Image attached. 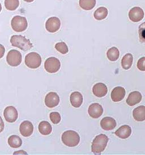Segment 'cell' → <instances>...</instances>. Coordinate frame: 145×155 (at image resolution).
Segmentation results:
<instances>
[{
    "mask_svg": "<svg viewBox=\"0 0 145 155\" xmlns=\"http://www.w3.org/2000/svg\"><path fill=\"white\" fill-rule=\"evenodd\" d=\"M140 40L142 43H145V22L140 24L138 28Z\"/></svg>",
    "mask_w": 145,
    "mask_h": 155,
    "instance_id": "30",
    "label": "cell"
},
{
    "mask_svg": "<svg viewBox=\"0 0 145 155\" xmlns=\"http://www.w3.org/2000/svg\"><path fill=\"white\" fill-rule=\"evenodd\" d=\"M10 43L12 46L24 51L30 50L33 45L31 41L22 35H15L11 37Z\"/></svg>",
    "mask_w": 145,
    "mask_h": 155,
    "instance_id": "2",
    "label": "cell"
},
{
    "mask_svg": "<svg viewBox=\"0 0 145 155\" xmlns=\"http://www.w3.org/2000/svg\"><path fill=\"white\" fill-rule=\"evenodd\" d=\"M70 100L72 106L76 108H78L82 104L83 98L81 93L78 91H74L71 94Z\"/></svg>",
    "mask_w": 145,
    "mask_h": 155,
    "instance_id": "19",
    "label": "cell"
},
{
    "mask_svg": "<svg viewBox=\"0 0 145 155\" xmlns=\"http://www.w3.org/2000/svg\"><path fill=\"white\" fill-rule=\"evenodd\" d=\"M4 116L5 120L8 122L14 123L18 119V111L13 106H9L6 107L4 110Z\"/></svg>",
    "mask_w": 145,
    "mask_h": 155,
    "instance_id": "9",
    "label": "cell"
},
{
    "mask_svg": "<svg viewBox=\"0 0 145 155\" xmlns=\"http://www.w3.org/2000/svg\"><path fill=\"white\" fill-rule=\"evenodd\" d=\"M61 140L65 146L69 147L77 146L80 141V137L77 132L69 130L63 132L61 137Z\"/></svg>",
    "mask_w": 145,
    "mask_h": 155,
    "instance_id": "3",
    "label": "cell"
},
{
    "mask_svg": "<svg viewBox=\"0 0 145 155\" xmlns=\"http://www.w3.org/2000/svg\"><path fill=\"white\" fill-rule=\"evenodd\" d=\"M5 52V48L4 46L0 44V59L4 57Z\"/></svg>",
    "mask_w": 145,
    "mask_h": 155,
    "instance_id": "32",
    "label": "cell"
},
{
    "mask_svg": "<svg viewBox=\"0 0 145 155\" xmlns=\"http://www.w3.org/2000/svg\"><path fill=\"white\" fill-rule=\"evenodd\" d=\"M88 113L91 118H99L103 113V109L99 104L94 103L90 105L89 107Z\"/></svg>",
    "mask_w": 145,
    "mask_h": 155,
    "instance_id": "12",
    "label": "cell"
},
{
    "mask_svg": "<svg viewBox=\"0 0 145 155\" xmlns=\"http://www.w3.org/2000/svg\"><path fill=\"white\" fill-rule=\"evenodd\" d=\"M117 124L116 120L113 118L107 117L102 119L100 121V126L105 131L112 130L116 127Z\"/></svg>",
    "mask_w": 145,
    "mask_h": 155,
    "instance_id": "15",
    "label": "cell"
},
{
    "mask_svg": "<svg viewBox=\"0 0 145 155\" xmlns=\"http://www.w3.org/2000/svg\"><path fill=\"white\" fill-rule=\"evenodd\" d=\"M145 17V13L140 7H134L129 12V18L133 22H138Z\"/></svg>",
    "mask_w": 145,
    "mask_h": 155,
    "instance_id": "10",
    "label": "cell"
},
{
    "mask_svg": "<svg viewBox=\"0 0 145 155\" xmlns=\"http://www.w3.org/2000/svg\"><path fill=\"white\" fill-rule=\"evenodd\" d=\"M142 96L140 92L134 91L130 93L127 99V104L130 106H133L140 102Z\"/></svg>",
    "mask_w": 145,
    "mask_h": 155,
    "instance_id": "17",
    "label": "cell"
},
{
    "mask_svg": "<svg viewBox=\"0 0 145 155\" xmlns=\"http://www.w3.org/2000/svg\"><path fill=\"white\" fill-rule=\"evenodd\" d=\"M133 61V57L131 54H127L122 58L121 60L122 67L125 70H127L131 68Z\"/></svg>",
    "mask_w": 145,
    "mask_h": 155,
    "instance_id": "24",
    "label": "cell"
},
{
    "mask_svg": "<svg viewBox=\"0 0 145 155\" xmlns=\"http://www.w3.org/2000/svg\"><path fill=\"white\" fill-rule=\"evenodd\" d=\"M61 67V63L58 59L54 57H50L45 60L44 68L47 72L56 73Z\"/></svg>",
    "mask_w": 145,
    "mask_h": 155,
    "instance_id": "7",
    "label": "cell"
},
{
    "mask_svg": "<svg viewBox=\"0 0 145 155\" xmlns=\"http://www.w3.org/2000/svg\"><path fill=\"white\" fill-rule=\"evenodd\" d=\"M133 116L136 121H144L145 120V106H140L135 108L133 111Z\"/></svg>",
    "mask_w": 145,
    "mask_h": 155,
    "instance_id": "20",
    "label": "cell"
},
{
    "mask_svg": "<svg viewBox=\"0 0 145 155\" xmlns=\"http://www.w3.org/2000/svg\"><path fill=\"white\" fill-rule=\"evenodd\" d=\"M24 1H26V2H33L34 0H24Z\"/></svg>",
    "mask_w": 145,
    "mask_h": 155,
    "instance_id": "35",
    "label": "cell"
},
{
    "mask_svg": "<svg viewBox=\"0 0 145 155\" xmlns=\"http://www.w3.org/2000/svg\"><path fill=\"white\" fill-rule=\"evenodd\" d=\"M39 131L43 135H48L52 131L51 124L47 121H42L38 126Z\"/></svg>",
    "mask_w": 145,
    "mask_h": 155,
    "instance_id": "21",
    "label": "cell"
},
{
    "mask_svg": "<svg viewBox=\"0 0 145 155\" xmlns=\"http://www.w3.org/2000/svg\"><path fill=\"white\" fill-rule=\"evenodd\" d=\"M50 118L51 122L54 124H57L60 122L61 117L58 112H52L50 114Z\"/></svg>",
    "mask_w": 145,
    "mask_h": 155,
    "instance_id": "29",
    "label": "cell"
},
{
    "mask_svg": "<svg viewBox=\"0 0 145 155\" xmlns=\"http://www.w3.org/2000/svg\"><path fill=\"white\" fill-rule=\"evenodd\" d=\"M24 62L29 68H38L41 64V58L39 54L32 52L26 56Z\"/></svg>",
    "mask_w": 145,
    "mask_h": 155,
    "instance_id": "5",
    "label": "cell"
},
{
    "mask_svg": "<svg viewBox=\"0 0 145 155\" xmlns=\"http://www.w3.org/2000/svg\"><path fill=\"white\" fill-rule=\"evenodd\" d=\"M137 68L140 71H145V57H142L137 62Z\"/></svg>",
    "mask_w": 145,
    "mask_h": 155,
    "instance_id": "31",
    "label": "cell"
},
{
    "mask_svg": "<svg viewBox=\"0 0 145 155\" xmlns=\"http://www.w3.org/2000/svg\"><path fill=\"white\" fill-rule=\"evenodd\" d=\"M8 144L10 147L13 148H19L22 144L21 138L17 135H11L8 139Z\"/></svg>",
    "mask_w": 145,
    "mask_h": 155,
    "instance_id": "23",
    "label": "cell"
},
{
    "mask_svg": "<svg viewBox=\"0 0 145 155\" xmlns=\"http://www.w3.org/2000/svg\"><path fill=\"white\" fill-rule=\"evenodd\" d=\"M108 14V9L105 7H100L95 10L94 17L95 19L101 21L105 18Z\"/></svg>",
    "mask_w": 145,
    "mask_h": 155,
    "instance_id": "22",
    "label": "cell"
},
{
    "mask_svg": "<svg viewBox=\"0 0 145 155\" xmlns=\"http://www.w3.org/2000/svg\"><path fill=\"white\" fill-rule=\"evenodd\" d=\"M17 153H21V154H23V153H24V154H27V153L26 152H24V151H23V150H21V151H18V152H14V154H17Z\"/></svg>",
    "mask_w": 145,
    "mask_h": 155,
    "instance_id": "34",
    "label": "cell"
},
{
    "mask_svg": "<svg viewBox=\"0 0 145 155\" xmlns=\"http://www.w3.org/2000/svg\"><path fill=\"white\" fill-rule=\"evenodd\" d=\"M131 134V127L128 125H123L115 132L116 135L122 139L128 138L130 136Z\"/></svg>",
    "mask_w": 145,
    "mask_h": 155,
    "instance_id": "18",
    "label": "cell"
},
{
    "mask_svg": "<svg viewBox=\"0 0 145 155\" xmlns=\"http://www.w3.org/2000/svg\"><path fill=\"white\" fill-rule=\"evenodd\" d=\"M93 94L96 97L102 98L107 94L108 89L107 86L103 83H97L92 87Z\"/></svg>",
    "mask_w": 145,
    "mask_h": 155,
    "instance_id": "16",
    "label": "cell"
},
{
    "mask_svg": "<svg viewBox=\"0 0 145 155\" xmlns=\"http://www.w3.org/2000/svg\"><path fill=\"white\" fill-rule=\"evenodd\" d=\"M107 56L110 61H115L120 56V52L116 47H112L109 48L107 52Z\"/></svg>",
    "mask_w": 145,
    "mask_h": 155,
    "instance_id": "26",
    "label": "cell"
},
{
    "mask_svg": "<svg viewBox=\"0 0 145 155\" xmlns=\"http://www.w3.org/2000/svg\"><path fill=\"white\" fill-rule=\"evenodd\" d=\"M61 27V22L59 18L52 17L48 19L45 23L46 30L50 33H54L59 31Z\"/></svg>",
    "mask_w": 145,
    "mask_h": 155,
    "instance_id": "8",
    "label": "cell"
},
{
    "mask_svg": "<svg viewBox=\"0 0 145 155\" xmlns=\"http://www.w3.org/2000/svg\"><path fill=\"white\" fill-rule=\"evenodd\" d=\"M22 56L21 53L15 50L10 51L6 56L7 63L11 67H17L22 62Z\"/></svg>",
    "mask_w": 145,
    "mask_h": 155,
    "instance_id": "6",
    "label": "cell"
},
{
    "mask_svg": "<svg viewBox=\"0 0 145 155\" xmlns=\"http://www.w3.org/2000/svg\"><path fill=\"white\" fill-rule=\"evenodd\" d=\"M19 5V0H5V7L10 11L15 10Z\"/></svg>",
    "mask_w": 145,
    "mask_h": 155,
    "instance_id": "27",
    "label": "cell"
},
{
    "mask_svg": "<svg viewBox=\"0 0 145 155\" xmlns=\"http://www.w3.org/2000/svg\"><path fill=\"white\" fill-rule=\"evenodd\" d=\"M5 124L2 118L0 117V133L2 132L4 130Z\"/></svg>",
    "mask_w": 145,
    "mask_h": 155,
    "instance_id": "33",
    "label": "cell"
},
{
    "mask_svg": "<svg viewBox=\"0 0 145 155\" xmlns=\"http://www.w3.org/2000/svg\"><path fill=\"white\" fill-rule=\"evenodd\" d=\"M45 104L49 108H53L59 105L60 97L55 92H50L47 94L45 98Z\"/></svg>",
    "mask_w": 145,
    "mask_h": 155,
    "instance_id": "11",
    "label": "cell"
},
{
    "mask_svg": "<svg viewBox=\"0 0 145 155\" xmlns=\"http://www.w3.org/2000/svg\"><path fill=\"white\" fill-rule=\"evenodd\" d=\"M108 141V137L104 134L96 136L92 143V152L95 155H100L105 149Z\"/></svg>",
    "mask_w": 145,
    "mask_h": 155,
    "instance_id": "1",
    "label": "cell"
},
{
    "mask_svg": "<svg viewBox=\"0 0 145 155\" xmlns=\"http://www.w3.org/2000/svg\"><path fill=\"white\" fill-rule=\"evenodd\" d=\"M55 48L57 50V51H59V52H60L62 54H66L68 53V51H69L67 45L63 41L59 42V43H56L55 45Z\"/></svg>",
    "mask_w": 145,
    "mask_h": 155,
    "instance_id": "28",
    "label": "cell"
},
{
    "mask_svg": "<svg viewBox=\"0 0 145 155\" xmlns=\"http://www.w3.org/2000/svg\"><path fill=\"white\" fill-rule=\"evenodd\" d=\"M1 10H2V6H1V4H0V12H1Z\"/></svg>",
    "mask_w": 145,
    "mask_h": 155,
    "instance_id": "36",
    "label": "cell"
},
{
    "mask_svg": "<svg viewBox=\"0 0 145 155\" xmlns=\"http://www.w3.org/2000/svg\"><path fill=\"white\" fill-rule=\"evenodd\" d=\"M126 94V91L124 87H114L111 92V99L113 102H120L122 101Z\"/></svg>",
    "mask_w": 145,
    "mask_h": 155,
    "instance_id": "14",
    "label": "cell"
},
{
    "mask_svg": "<svg viewBox=\"0 0 145 155\" xmlns=\"http://www.w3.org/2000/svg\"><path fill=\"white\" fill-rule=\"evenodd\" d=\"M96 2V0H79V5L82 9L90 10L95 7Z\"/></svg>",
    "mask_w": 145,
    "mask_h": 155,
    "instance_id": "25",
    "label": "cell"
},
{
    "mask_svg": "<svg viewBox=\"0 0 145 155\" xmlns=\"http://www.w3.org/2000/svg\"><path fill=\"white\" fill-rule=\"evenodd\" d=\"M19 131L23 137H30L34 132V126L30 121L24 120L21 124Z\"/></svg>",
    "mask_w": 145,
    "mask_h": 155,
    "instance_id": "13",
    "label": "cell"
},
{
    "mask_svg": "<svg viewBox=\"0 0 145 155\" xmlns=\"http://www.w3.org/2000/svg\"><path fill=\"white\" fill-rule=\"evenodd\" d=\"M11 26L15 32H23L25 31L28 27L27 19L20 15L15 16L11 19Z\"/></svg>",
    "mask_w": 145,
    "mask_h": 155,
    "instance_id": "4",
    "label": "cell"
}]
</instances>
